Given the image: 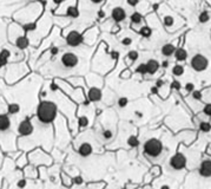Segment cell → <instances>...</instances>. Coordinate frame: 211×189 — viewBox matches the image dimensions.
<instances>
[{"instance_id":"obj_48","label":"cell","mask_w":211,"mask_h":189,"mask_svg":"<svg viewBox=\"0 0 211 189\" xmlns=\"http://www.w3.org/2000/svg\"><path fill=\"white\" fill-rule=\"evenodd\" d=\"M53 1H54V4L59 5V4H61V3H63V1H64V0H53Z\"/></svg>"},{"instance_id":"obj_1","label":"cell","mask_w":211,"mask_h":189,"mask_svg":"<svg viewBox=\"0 0 211 189\" xmlns=\"http://www.w3.org/2000/svg\"><path fill=\"white\" fill-rule=\"evenodd\" d=\"M57 115V106L52 102H41L38 106V111H37V116H38L39 121L43 123H51L56 118Z\"/></svg>"},{"instance_id":"obj_38","label":"cell","mask_w":211,"mask_h":189,"mask_svg":"<svg viewBox=\"0 0 211 189\" xmlns=\"http://www.w3.org/2000/svg\"><path fill=\"white\" fill-rule=\"evenodd\" d=\"M74 182H76L77 184H81L83 183V177L81 176H77V177L74 179Z\"/></svg>"},{"instance_id":"obj_30","label":"cell","mask_w":211,"mask_h":189,"mask_svg":"<svg viewBox=\"0 0 211 189\" xmlns=\"http://www.w3.org/2000/svg\"><path fill=\"white\" fill-rule=\"evenodd\" d=\"M78 122H79V125H80V127H86V125L89 124V119H88V117H85V116L80 117Z\"/></svg>"},{"instance_id":"obj_42","label":"cell","mask_w":211,"mask_h":189,"mask_svg":"<svg viewBox=\"0 0 211 189\" xmlns=\"http://www.w3.org/2000/svg\"><path fill=\"white\" fill-rule=\"evenodd\" d=\"M151 92H152V93H157V92H158V87H157V86H152V87H151Z\"/></svg>"},{"instance_id":"obj_20","label":"cell","mask_w":211,"mask_h":189,"mask_svg":"<svg viewBox=\"0 0 211 189\" xmlns=\"http://www.w3.org/2000/svg\"><path fill=\"white\" fill-rule=\"evenodd\" d=\"M128 144L130 147H132V148H136V147L139 145V140L136 136H131V137H129V140H128Z\"/></svg>"},{"instance_id":"obj_6","label":"cell","mask_w":211,"mask_h":189,"mask_svg":"<svg viewBox=\"0 0 211 189\" xmlns=\"http://www.w3.org/2000/svg\"><path fill=\"white\" fill-rule=\"evenodd\" d=\"M61 63H63L64 66H66V68H73L78 64V57L72 52H66V53H64L63 57H61Z\"/></svg>"},{"instance_id":"obj_26","label":"cell","mask_w":211,"mask_h":189,"mask_svg":"<svg viewBox=\"0 0 211 189\" xmlns=\"http://www.w3.org/2000/svg\"><path fill=\"white\" fill-rule=\"evenodd\" d=\"M128 57H129L132 61H134V60H137V59H138L139 55H138V52H137V51H130V52L128 53Z\"/></svg>"},{"instance_id":"obj_31","label":"cell","mask_w":211,"mask_h":189,"mask_svg":"<svg viewBox=\"0 0 211 189\" xmlns=\"http://www.w3.org/2000/svg\"><path fill=\"white\" fill-rule=\"evenodd\" d=\"M171 87H172V89L179 90V89H180V83H179V82H177V81H173V82L171 83Z\"/></svg>"},{"instance_id":"obj_27","label":"cell","mask_w":211,"mask_h":189,"mask_svg":"<svg viewBox=\"0 0 211 189\" xmlns=\"http://www.w3.org/2000/svg\"><path fill=\"white\" fill-rule=\"evenodd\" d=\"M128 103H129V99H128L126 97H121V98H119V100H118V105H119L120 108L126 106Z\"/></svg>"},{"instance_id":"obj_40","label":"cell","mask_w":211,"mask_h":189,"mask_svg":"<svg viewBox=\"0 0 211 189\" xmlns=\"http://www.w3.org/2000/svg\"><path fill=\"white\" fill-rule=\"evenodd\" d=\"M59 52V48L58 47H52V50H51V53L52 55H57Z\"/></svg>"},{"instance_id":"obj_29","label":"cell","mask_w":211,"mask_h":189,"mask_svg":"<svg viewBox=\"0 0 211 189\" xmlns=\"http://www.w3.org/2000/svg\"><path fill=\"white\" fill-rule=\"evenodd\" d=\"M172 24H173V18L172 17H165L164 18V25L166 27L172 26Z\"/></svg>"},{"instance_id":"obj_44","label":"cell","mask_w":211,"mask_h":189,"mask_svg":"<svg viewBox=\"0 0 211 189\" xmlns=\"http://www.w3.org/2000/svg\"><path fill=\"white\" fill-rule=\"evenodd\" d=\"M162 85H163V81H160V79H159V81H157V82H156V86H157V87H160Z\"/></svg>"},{"instance_id":"obj_16","label":"cell","mask_w":211,"mask_h":189,"mask_svg":"<svg viewBox=\"0 0 211 189\" xmlns=\"http://www.w3.org/2000/svg\"><path fill=\"white\" fill-rule=\"evenodd\" d=\"M16 44H17V46L19 48L24 50V48H26L28 46V40L25 37H19L18 39H17V42H16Z\"/></svg>"},{"instance_id":"obj_24","label":"cell","mask_w":211,"mask_h":189,"mask_svg":"<svg viewBox=\"0 0 211 189\" xmlns=\"http://www.w3.org/2000/svg\"><path fill=\"white\" fill-rule=\"evenodd\" d=\"M198 19H199V23H206V21H209L210 16H209L208 12H202L199 14V17H198Z\"/></svg>"},{"instance_id":"obj_37","label":"cell","mask_w":211,"mask_h":189,"mask_svg":"<svg viewBox=\"0 0 211 189\" xmlns=\"http://www.w3.org/2000/svg\"><path fill=\"white\" fill-rule=\"evenodd\" d=\"M132 43V40L130 39V38H124V39L121 40V44L123 45H130Z\"/></svg>"},{"instance_id":"obj_8","label":"cell","mask_w":211,"mask_h":189,"mask_svg":"<svg viewBox=\"0 0 211 189\" xmlns=\"http://www.w3.org/2000/svg\"><path fill=\"white\" fill-rule=\"evenodd\" d=\"M32 130H33V127H32V124H31L30 119H24V121L19 124L18 131H19L21 135H24V136L30 135V134L32 132Z\"/></svg>"},{"instance_id":"obj_32","label":"cell","mask_w":211,"mask_h":189,"mask_svg":"<svg viewBox=\"0 0 211 189\" xmlns=\"http://www.w3.org/2000/svg\"><path fill=\"white\" fill-rule=\"evenodd\" d=\"M204 113L208 116H211V104H206L204 106Z\"/></svg>"},{"instance_id":"obj_10","label":"cell","mask_w":211,"mask_h":189,"mask_svg":"<svg viewBox=\"0 0 211 189\" xmlns=\"http://www.w3.org/2000/svg\"><path fill=\"white\" fill-rule=\"evenodd\" d=\"M88 96L91 102H98V100L102 99V91L97 89V87H92V89H90Z\"/></svg>"},{"instance_id":"obj_3","label":"cell","mask_w":211,"mask_h":189,"mask_svg":"<svg viewBox=\"0 0 211 189\" xmlns=\"http://www.w3.org/2000/svg\"><path fill=\"white\" fill-rule=\"evenodd\" d=\"M208 59L202 56V55H196L195 57H192L191 59V66L193 70H196L197 72H201V71H204L206 68H208Z\"/></svg>"},{"instance_id":"obj_4","label":"cell","mask_w":211,"mask_h":189,"mask_svg":"<svg viewBox=\"0 0 211 189\" xmlns=\"http://www.w3.org/2000/svg\"><path fill=\"white\" fill-rule=\"evenodd\" d=\"M170 166L172 169L175 170H180L187 166V157L183 154H176L173 155L170 160Z\"/></svg>"},{"instance_id":"obj_9","label":"cell","mask_w":211,"mask_h":189,"mask_svg":"<svg viewBox=\"0 0 211 189\" xmlns=\"http://www.w3.org/2000/svg\"><path fill=\"white\" fill-rule=\"evenodd\" d=\"M111 17H112V19L116 23H120V21H123L124 19L126 18V13H125V11H124V8H121V7H115L112 10Z\"/></svg>"},{"instance_id":"obj_17","label":"cell","mask_w":211,"mask_h":189,"mask_svg":"<svg viewBox=\"0 0 211 189\" xmlns=\"http://www.w3.org/2000/svg\"><path fill=\"white\" fill-rule=\"evenodd\" d=\"M8 57H9V52L7 51V50H4V51H1V53H0V68L4 66L6 64Z\"/></svg>"},{"instance_id":"obj_50","label":"cell","mask_w":211,"mask_h":189,"mask_svg":"<svg viewBox=\"0 0 211 189\" xmlns=\"http://www.w3.org/2000/svg\"><path fill=\"white\" fill-rule=\"evenodd\" d=\"M136 115H137V116H138V117H142V116H143V113H142V112H139V111H138V112H136Z\"/></svg>"},{"instance_id":"obj_12","label":"cell","mask_w":211,"mask_h":189,"mask_svg":"<svg viewBox=\"0 0 211 189\" xmlns=\"http://www.w3.org/2000/svg\"><path fill=\"white\" fill-rule=\"evenodd\" d=\"M159 69V63L155 59H150L147 63H146V70H147V73L150 74H153L158 71Z\"/></svg>"},{"instance_id":"obj_11","label":"cell","mask_w":211,"mask_h":189,"mask_svg":"<svg viewBox=\"0 0 211 189\" xmlns=\"http://www.w3.org/2000/svg\"><path fill=\"white\" fill-rule=\"evenodd\" d=\"M78 153H79V155L83 156V157H88V156H90V155L92 154V147H91V144H90V143H83V144L80 145L79 150H78Z\"/></svg>"},{"instance_id":"obj_2","label":"cell","mask_w":211,"mask_h":189,"mask_svg":"<svg viewBox=\"0 0 211 189\" xmlns=\"http://www.w3.org/2000/svg\"><path fill=\"white\" fill-rule=\"evenodd\" d=\"M163 150V144L159 140H156V138H151L147 142H145L144 144V153L150 156V157H157L160 155Z\"/></svg>"},{"instance_id":"obj_41","label":"cell","mask_w":211,"mask_h":189,"mask_svg":"<svg viewBox=\"0 0 211 189\" xmlns=\"http://www.w3.org/2000/svg\"><path fill=\"white\" fill-rule=\"evenodd\" d=\"M111 56H112V58H115V59H118L119 53H118V52H116V51H113V52H111Z\"/></svg>"},{"instance_id":"obj_28","label":"cell","mask_w":211,"mask_h":189,"mask_svg":"<svg viewBox=\"0 0 211 189\" xmlns=\"http://www.w3.org/2000/svg\"><path fill=\"white\" fill-rule=\"evenodd\" d=\"M19 111V105L18 104H11L8 108V112L9 113H17Z\"/></svg>"},{"instance_id":"obj_47","label":"cell","mask_w":211,"mask_h":189,"mask_svg":"<svg viewBox=\"0 0 211 189\" xmlns=\"http://www.w3.org/2000/svg\"><path fill=\"white\" fill-rule=\"evenodd\" d=\"M51 90H53V91L58 90V86H57L56 84H52V85H51Z\"/></svg>"},{"instance_id":"obj_43","label":"cell","mask_w":211,"mask_h":189,"mask_svg":"<svg viewBox=\"0 0 211 189\" xmlns=\"http://www.w3.org/2000/svg\"><path fill=\"white\" fill-rule=\"evenodd\" d=\"M25 29H26V30H33L34 29V25H32V24L26 25V26H25Z\"/></svg>"},{"instance_id":"obj_14","label":"cell","mask_w":211,"mask_h":189,"mask_svg":"<svg viewBox=\"0 0 211 189\" xmlns=\"http://www.w3.org/2000/svg\"><path fill=\"white\" fill-rule=\"evenodd\" d=\"M175 51H176V48H175V46H173L172 44H166V45H164L162 47V53L164 56H166V57L172 56L173 53H175Z\"/></svg>"},{"instance_id":"obj_22","label":"cell","mask_w":211,"mask_h":189,"mask_svg":"<svg viewBox=\"0 0 211 189\" xmlns=\"http://www.w3.org/2000/svg\"><path fill=\"white\" fill-rule=\"evenodd\" d=\"M184 72V68L182 65H175V68L172 69V73L175 76H182Z\"/></svg>"},{"instance_id":"obj_5","label":"cell","mask_w":211,"mask_h":189,"mask_svg":"<svg viewBox=\"0 0 211 189\" xmlns=\"http://www.w3.org/2000/svg\"><path fill=\"white\" fill-rule=\"evenodd\" d=\"M66 43L69 46H78L83 43V35L77 31H71L66 37Z\"/></svg>"},{"instance_id":"obj_36","label":"cell","mask_w":211,"mask_h":189,"mask_svg":"<svg viewBox=\"0 0 211 189\" xmlns=\"http://www.w3.org/2000/svg\"><path fill=\"white\" fill-rule=\"evenodd\" d=\"M126 3L130 5V6H132V7H134L136 5H137L138 3H139V0H126Z\"/></svg>"},{"instance_id":"obj_46","label":"cell","mask_w":211,"mask_h":189,"mask_svg":"<svg viewBox=\"0 0 211 189\" xmlns=\"http://www.w3.org/2000/svg\"><path fill=\"white\" fill-rule=\"evenodd\" d=\"M104 16H105V13H104L103 11H99V12H98V17H99V18H103Z\"/></svg>"},{"instance_id":"obj_15","label":"cell","mask_w":211,"mask_h":189,"mask_svg":"<svg viewBox=\"0 0 211 189\" xmlns=\"http://www.w3.org/2000/svg\"><path fill=\"white\" fill-rule=\"evenodd\" d=\"M175 57H176V59L178 61H183V60L187 59L188 52L185 51L184 48H178V50H176V51H175Z\"/></svg>"},{"instance_id":"obj_23","label":"cell","mask_w":211,"mask_h":189,"mask_svg":"<svg viewBox=\"0 0 211 189\" xmlns=\"http://www.w3.org/2000/svg\"><path fill=\"white\" fill-rule=\"evenodd\" d=\"M199 128H201V130H202V131L208 132V131H210V130H211V125H210V123H209V122H202V123L199 124Z\"/></svg>"},{"instance_id":"obj_34","label":"cell","mask_w":211,"mask_h":189,"mask_svg":"<svg viewBox=\"0 0 211 189\" xmlns=\"http://www.w3.org/2000/svg\"><path fill=\"white\" fill-rule=\"evenodd\" d=\"M104 137L106 138V140H110V138H112V132H111L110 130H106V131H104Z\"/></svg>"},{"instance_id":"obj_35","label":"cell","mask_w":211,"mask_h":189,"mask_svg":"<svg viewBox=\"0 0 211 189\" xmlns=\"http://www.w3.org/2000/svg\"><path fill=\"white\" fill-rule=\"evenodd\" d=\"M185 90L189 91V92L193 91V84H192V83H188L187 85H185Z\"/></svg>"},{"instance_id":"obj_25","label":"cell","mask_w":211,"mask_h":189,"mask_svg":"<svg viewBox=\"0 0 211 189\" xmlns=\"http://www.w3.org/2000/svg\"><path fill=\"white\" fill-rule=\"evenodd\" d=\"M136 72H138V73H142V74H145L146 72H147V70H146V64H139V66L136 69Z\"/></svg>"},{"instance_id":"obj_51","label":"cell","mask_w":211,"mask_h":189,"mask_svg":"<svg viewBox=\"0 0 211 189\" xmlns=\"http://www.w3.org/2000/svg\"><path fill=\"white\" fill-rule=\"evenodd\" d=\"M153 8H155V10H157V8H158V5H157V4H156V5H153Z\"/></svg>"},{"instance_id":"obj_19","label":"cell","mask_w":211,"mask_h":189,"mask_svg":"<svg viewBox=\"0 0 211 189\" xmlns=\"http://www.w3.org/2000/svg\"><path fill=\"white\" fill-rule=\"evenodd\" d=\"M130 19L133 24H139L143 19V16L140 13H138V12H134V13H132V16L130 17Z\"/></svg>"},{"instance_id":"obj_39","label":"cell","mask_w":211,"mask_h":189,"mask_svg":"<svg viewBox=\"0 0 211 189\" xmlns=\"http://www.w3.org/2000/svg\"><path fill=\"white\" fill-rule=\"evenodd\" d=\"M25 186H26V181L25 180H21L18 182V187H25Z\"/></svg>"},{"instance_id":"obj_13","label":"cell","mask_w":211,"mask_h":189,"mask_svg":"<svg viewBox=\"0 0 211 189\" xmlns=\"http://www.w3.org/2000/svg\"><path fill=\"white\" fill-rule=\"evenodd\" d=\"M11 125V121L8 118V116L6 115H0V131H5L9 128Z\"/></svg>"},{"instance_id":"obj_7","label":"cell","mask_w":211,"mask_h":189,"mask_svg":"<svg viewBox=\"0 0 211 189\" xmlns=\"http://www.w3.org/2000/svg\"><path fill=\"white\" fill-rule=\"evenodd\" d=\"M199 175L203 177H210L211 176V161L210 160H205L201 163V167L198 169Z\"/></svg>"},{"instance_id":"obj_49","label":"cell","mask_w":211,"mask_h":189,"mask_svg":"<svg viewBox=\"0 0 211 189\" xmlns=\"http://www.w3.org/2000/svg\"><path fill=\"white\" fill-rule=\"evenodd\" d=\"M91 1H92L93 4H99V3H102L103 0H91Z\"/></svg>"},{"instance_id":"obj_33","label":"cell","mask_w":211,"mask_h":189,"mask_svg":"<svg viewBox=\"0 0 211 189\" xmlns=\"http://www.w3.org/2000/svg\"><path fill=\"white\" fill-rule=\"evenodd\" d=\"M192 97L195 99H201L202 98V93L199 91H192Z\"/></svg>"},{"instance_id":"obj_21","label":"cell","mask_w":211,"mask_h":189,"mask_svg":"<svg viewBox=\"0 0 211 189\" xmlns=\"http://www.w3.org/2000/svg\"><path fill=\"white\" fill-rule=\"evenodd\" d=\"M140 34H142L144 38H149V37H151L152 31H151V29L149 27V26H143V27L140 29Z\"/></svg>"},{"instance_id":"obj_45","label":"cell","mask_w":211,"mask_h":189,"mask_svg":"<svg viewBox=\"0 0 211 189\" xmlns=\"http://www.w3.org/2000/svg\"><path fill=\"white\" fill-rule=\"evenodd\" d=\"M162 66H163L164 69H165V68H168V66H169V61H168V60H164V61L162 63Z\"/></svg>"},{"instance_id":"obj_18","label":"cell","mask_w":211,"mask_h":189,"mask_svg":"<svg viewBox=\"0 0 211 189\" xmlns=\"http://www.w3.org/2000/svg\"><path fill=\"white\" fill-rule=\"evenodd\" d=\"M66 14H67L69 17H71V18H77V17L79 16V11H78L77 7H69V8H67V12H66Z\"/></svg>"}]
</instances>
